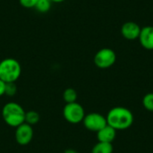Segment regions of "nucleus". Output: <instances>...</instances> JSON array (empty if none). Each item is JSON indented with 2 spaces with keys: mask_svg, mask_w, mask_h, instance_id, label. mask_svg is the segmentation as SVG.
<instances>
[{
  "mask_svg": "<svg viewBox=\"0 0 153 153\" xmlns=\"http://www.w3.org/2000/svg\"><path fill=\"white\" fill-rule=\"evenodd\" d=\"M5 82H3L2 80H0V97L4 95V92H5Z\"/></svg>",
  "mask_w": 153,
  "mask_h": 153,
  "instance_id": "a211bd4d",
  "label": "nucleus"
},
{
  "mask_svg": "<svg viewBox=\"0 0 153 153\" xmlns=\"http://www.w3.org/2000/svg\"><path fill=\"white\" fill-rule=\"evenodd\" d=\"M91 153H113V145L112 143L99 142L93 146Z\"/></svg>",
  "mask_w": 153,
  "mask_h": 153,
  "instance_id": "9b49d317",
  "label": "nucleus"
},
{
  "mask_svg": "<svg viewBox=\"0 0 153 153\" xmlns=\"http://www.w3.org/2000/svg\"><path fill=\"white\" fill-rule=\"evenodd\" d=\"M63 116L65 119L71 124H78L82 122L85 112L82 106L77 102L68 103L64 107Z\"/></svg>",
  "mask_w": 153,
  "mask_h": 153,
  "instance_id": "20e7f679",
  "label": "nucleus"
},
{
  "mask_svg": "<svg viewBox=\"0 0 153 153\" xmlns=\"http://www.w3.org/2000/svg\"><path fill=\"white\" fill-rule=\"evenodd\" d=\"M117 136V130L107 125L99 132H97V139L101 143H112Z\"/></svg>",
  "mask_w": 153,
  "mask_h": 153,
  "instance_id": "9d476101",
  "label": "nucleus"
},
{
  "mask_svg": "<svg viewBox=\"0 0 153 153\" xmlns=\"http://www.w3.org/2000/svg\"><path fill=\"white\" fill-rule=\"evenodd\" d=\"M142 28L134 22H126L121 27V34L122 36L128 39L134 40L139 38Z\"/></svg>",
  "mask_w": 153,
  "mask_h": 153,
  "instance_id": "6e6552de",
  "label": "nucleus"
},
{
  "mask_svg": "<svg viewBox=\"0 0 153 153\" xmlns=\"http://www.w3.org/2000/svg\"><path fill=\"white\" fill-rule=\"evenodd\" d=\"M82 123L86 129L96 133L108 125L106 117L102 116L100 113H95V112L85 115Z\"/></svg>",
  "mask_w": 153,
  "mask_h": 153,
  "instance_id": "423d86ee",
  "label": "nucleus"
},
{
  "mask_svg": "<svg viewBox=\"0 0 153 153\" xmlns=\"http://www.w3.org/2000/svg\"><path fill=\"white\" fill-rule=\"evenodd\" d=\"M17 91V88H16V85L14 82H9V83H6L5 84V92L4 94H6L7 96H13L15 95Z\"/></svg>",
  "mask_w": 153,
  "mask_h": 153,
  "instance_id": "dca6fc26",
  "label": "nucleus"
},
{
  "mask_svg": "<svg viewBox=\"0 0 153 153\" xmlns=\"http://www.w3.org/2000/svg\"><path fill=\"white\" fill-rule=\"evenodd\" d=\"M21 64L14 58H4L0 62V80L5 83L15 82L21 76Z\"/></svg>",
  "mask_w": 153,
  "mask_h": 153,
  "instance_id": "7ed1b4c3",
  "label": "nucleus"
},
{
  "mask_svg": "<svg viewBox=\"0 0 153 153\" xmlns=\"http://www.w3.org/2000/svg\"><path fill=\"white\" fill-rule=\"evenodd\" d=\"M63 99L66 102V104L76 102V100H77V92H76V91L74 89H73V88L66 89L63 93Z\"/></svg>",
  "mask_w": 153,
  "mask_h": 153,
  "instance_id": "ddd939ff",
  "label": "nucleus"
},
{
  "mask_svg": "<svg viewBox=\"0 0 153 153\" xmlns=\"http://www.w3.org/2000/svg\"><path fill=\"white\" fill-rule=\"evenodd\" d=\"M138 39L143 48L153 50V26L143 27Z\"/></svg>",
  "mask_w": 153,
  "mask_h": 153,
  "instance_id": "1a4fd4ad",
  "label": "nucleus"
},
{
  "mask_svg": "<svg viewBox=\"0 0 153 153\" xmlns=\"http://www.w3.org/2000/svg\"><path fill=\"white\" fill-rule=\"evenodd\" d=\"M2 117L6 125L16 128L24 123L25 111L20 104L16 102H8L3 107Z\"/></svg>",
  "mask_w": 153,
  "mask_h": 153,
  "instance_id": "f03ea898",
  "label": "nucleus"
},
{
  "mask_svg": "<svg viewBox=\"0 0 153 153\" xmlns=\"http://www.w3.org/2000/svg\"><path fill=\"white\" fill-rule=\"evenodd\" d=\"M51 0H38L35 5V9L39 13H47L51 8Z\"/></svg>",
  "mask_w": 153,
  "mask_h": 153,
  "instance_id": "4468645a",
  "label": "nucleus"
},
{
  "mask_svg": "<svg viewBox=\"0 0 153 153\" xmlns=\"http://www.w3.org/2000/svg\"><path fill=\"white\" fill-rule=\"evenodd\" d=\"M64 153H78L75 150H73V149H69V150H66V151H65V152Z\"/></svg>",
  "mask_w": 153,
  "mask_h": 153,
  "instance_id": "6ab92c4d",
  "label": "nucleus"
},
{
  "mask_svg": "<svg viewBox=\"0 0 153 153\" xmlns=\"http://www.w3.org/2000/svg\"><path fill=\"white\" fill-rule=\"evenodd\" d=\"M64 1H65V0H51L52 3H62Z\"/></svg>",
  "mask_w": 153,
  "mask_h": 153,
  "instance_id": "aec40b11",
  "label": "nucleus"
},
{
  "mask_svg": "<svg viewBox=\"0 0 153 153\" xmlns=\"http://www.w3.org/2000/svg\"><path fill=\"white\" fill-rule=\"evenodd\" d=\"M143 105L146 110L153 112V92H150L144 95L143 99Z\"/></svg>",
  "mask_w": 153,
  "mask_h": 153,
  "instance_id": "2eb2a0df",
  "label": "nucleus"
},
{
  "mask_svg": "<svg viewBox=\"0 0 153 153\" xmlns=\"http://www.w3.org/2000/svg\"><path fill=\"white\" fill-rule=\"evenodd\" d=\"M106 119L107 124L117 131L131 127L134 117L130 109L124 107H115L108 111Z\"/></svg>",
  "mask_w": 153,
  "mask_h": 153,
  "instance_id": "f257e3e1",
  "label": "nucleus"
},
{
  "mask_svg": "<svg viewBox=\"0 0 153 153\" xmlns=\"http://www.w3.org/2000/svg\"><path fill=\"white\" fill-rule=\"evenodd\" d=\"M39 121V115L38 112L30 110L28 112H25V118H24V123L30 125V126H34L38 124Z\"/></svg>",
  "mask_w": 153,
  "mask_h": 153,
  "instance_id": "f8f14e48",
  "label": "nucleus"
},
{
  "mask_svg": "<svg viewBox=\"0 0 153 153\" xmlns=\"http://www.w3.org/2000/svg\"><path fill=\"white\" fill-rule=\"evenodd\" d=\"M117 60L115 51L108 48L100 49L94 56V64L100 69H107L111 67Z\"/></svg>",
  "mask_w": 153,
  "mask_h": 153,
  "instance_id": "39448f33",
  "label": "nucleus"
},
{
  "mask_svg": "<svg viewBox=\"0 0 153 153\" xmlns=\"http://www.w3.org/2000/svg\"><path fill=\"white\" fill-rule=\"evenodd\" d=\"M37 1L38 0H19V3L22 7L30 9V8H35Z\"/></svg>",
  "mask_w": 153,
  "mask_h": 153,
  "instance_id": "f3484780",
  "label": "nucleus"
},
{
  "mask_svg": "<svg viewBox=\"0 0 153 153\" xmlns=\"http://www.w3.org/2000/svg\"><path fill=\"white\" fill-rule=\"evenodd\" d=\"M15 140L20 145L29 144L33 138V129L32 126L23 123L16 127L15 130Z\"/></svg>",
  "mask_w": 153,
  "mask_h": 153,
  "instance_id": "0eeeda50",
  "label": "nucleus"
}]
</instances>
